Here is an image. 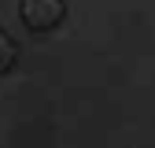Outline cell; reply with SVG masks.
Segmentation results:
<instances>
[{
    "label": "cell",
    "mask_w": 155,
    "mask_h": 148,
    "mask_svg": "<svg viewBox=\"0 0 155 148\" xmlns=\"http://www.w3.org/2000/svg\"><path fill=\"white\" fill-rule=\"evenodd\" d=\"M15 63H18V48H15V41H11V33L0 30V74H8Z\"/></svg>",
    "instance_id": "cell-2"
},
{
    "label": "cell",
    "mask_w": 155,
    "mask_h": 148,
    "mask_svg": "<svg viewBox=\"0 0 155 148\" xmlns=\"http://www.w3.org/2000/svg\"><path fill=\"white\" fill-rule=\"evenodd\" d=\"M18 11H22V22L33 33H48V30H55L63 22L67 4H63V0H22Z\"/></svg>",
    "instance_id": "cell-1"
}]
</instances>
